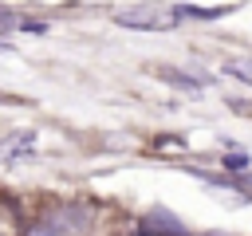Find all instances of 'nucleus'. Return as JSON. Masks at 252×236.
<instances>
[{
  "instance_id": "obj_1",
  "label": "nucleus",
  "mask_w": 252,
  "mask_h": 236,
  "mask_svg": "<svg viewBox=\"0 0 252 236\" xmlns=\"http://www.w3.org/2000/svg\"><path fill=\"white\" fill-rule=\"evenodd\" d=\"M185 12L181 8H169V4H134V8H118L114 12V24L122 28H138V31H165L181 20Z\"/></svg>"
},
{
  "instance_id": "obj_2",
  "label": "nucleus",
  "mask_w": 252,
  "mask_h": 236,
  "mask_svg": "<svg viewBox=\"0 0 252 236\" xmlns=\"http://www.w3.org/2000/svg\"><path fill=\"white\" fill-rule=\"evenodd\" d=\"M32 146H35V130H16L0 142V161H20Z\"/></svg>"
},
{
  "instance_id": "obj_3",
  "label": "nucleus",
  "mask_w": 252,
  "mask_h": 236,
  "mask_svg": "<svg viewBox=\"0 0 252 236\" xmlns=\"http://www.w3.org/2000/svg\"><path fill=\"white\" fill-rule=\"evenodd\" d=\"M154 75L165 79V83H173V87H181V90H189V94H201V87H205V79L181 75V71H173V67H154Z\"/></svg>"
},
{
  "instance_id": "obj_4",
  "label": "nucleus",
  "mask_w": 252,
  "mask_h": 236,
  "mask_svg": "<svg viewBox=\"0 0 252 236\" xmlns=\"http://www.w3.org/2000/svg\"><path fill=\"white\" fill-rule=\"evenodd\" d=\"M224 71H228L232 79H240V83H248V87H252V63H228Z\"/></svg>"
},
{
  "instance_id": "obj_5",
  "label": "nucleus",
  "mask_w": 252,
  "mask_h": 236,
  "mask_svg": "<svg viewBox=\"0 0 252 236\" xmlns=\"http://www.w3.org/2000/svg\"><path fill=\"white\" fill-rule=\"evenodd\" d=\"M224 165H228V169H244V165H248V157H224Z\"/></svg>"
},
{
  "instance_id": "obj_6",
  "label": "nucleus",
  "mask_w": 252,
  "mask_h": 236,
  "mask_svg": "<svg viewBox=\"0 0 252 236\" xmlns=\"http://www.w3.org/2000/svg\"><path fill=\"white\" fill-rule=\"evenodd\" d=\"M12 24H16V16H12V12H0V31H4V28H12Z\"/></svg>"
},
{
  "instance_id": "obj_7",
  "label": "nucleus",
  "mask_w": 252,
  "mask_h": 236,
  "mask_svg": "<svg viewBox=\"0 0 252 236\" xmlns=\"http://www.w3.org/2000/svg\"><path fill=\"white\" fill-rule=\"evenodd\" d=\"M28 236H55V232H51V228H47V224H35V228H32V232H28Z\"/></svg>"
}]
</instances>
